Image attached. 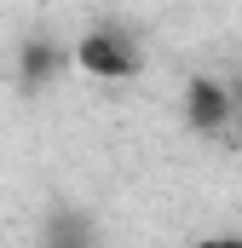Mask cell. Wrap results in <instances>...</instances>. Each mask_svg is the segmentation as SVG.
I'll list each match as a JSON object with an SVG mask.
<instances>
[{
    "label": "cell",
    "instance_id": "5",
    "mask_svg": "<svg viewBox=\"0 0 242 248\" xmlns=\"http://www.w3.org/2000/svg\"><path fill=\"white\" fill-rule=\"evenodd\" d=\"M237 122H242V93H237Z\"/></svg>",
    "mask_w": 242,
    "mask_h": 248
},
{
    "label": "cell",
    "instance_id": "2",
    "mask_svg": "<svg viewBox=\"0 0 242 248\" xmlns=\"http://www.w3.org/2000/svg\"><path fill=\"white\" fill-rule=\"evenodd\" d=\"M179 110H184V127L202 133V139H219L225 127L237 122V87H225L219 75H190L179 93Z\"/></svg>",
    "mask_w": 242,
    "mask_h": 248
},
{
    "label": "cell",
    "instance_id": "3",
    "mask_svg": "<svg viewBox=\"0 0 242 248\" xmlns=\"http://www.w3.org/2000/svg\"><path fill=\"white\" fill-rule=\"evenodd\" d=\"M69 69H75V46H63L52 35H29L17 46V93L23 98H41L46 87H58Z\"/></svg>",
    "mask_w": 242,
    "mask_h": 248
},
{
    "label": "cell",
    "instance_id": "4",
    "mask_svg": "<svg viewBox=\"0 0 242 248\" xmlns=\"http://www.w3.org/2000/svg\"><path fill=\"white\" fill-rule=\"evenodd\" d=\"M98 231L81 219V214H69V208H58L46 225H41V243H52V248H75V243H92Z\"/></svg>",
    "mask_w": 242,
    "mask_h": 248
},
{
    "label": "cell",
    "instance_id": "1",
    "mask_svg": "<svg viewBox=\"0 0 242 248\" xmlns=\"http://www.w3.org/2000/svg\"><path fill=\"white\" fill-rule=\"evenodd\" d=\"M138 69H144V46H138L133 29H121V23H92V29L75 35V75L104 81V87H121V81H133Z\"/></svg>",
    "mask_w": 242,
    "mask_h": 248
}]
</instances>
